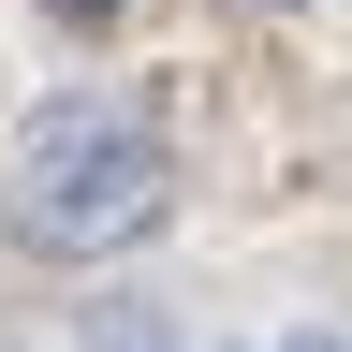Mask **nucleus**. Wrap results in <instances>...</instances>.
<instances>
[{"label": "nucleus", "mask_w": 352, "mask_h": 352, "mask_svg": "<svg viewBox=\"0 0 352 352\" xmlns=\"http://www.w3.org/2000/svg\"><path fill=\"white\" fill-rule=\"evenodd\" d=\"M0 206H15V235L44 264H103V250H147L162 206H176V162L147 118L118 103H44L15 132V176H0Z\"/></svg>", "instance_id": "nucleus-1"}, {"label": "nucleus", "mask_w": 352, "mask_h": 352, "mask_svg": "<svg viewBox=\"0 0 352 352\" xmlns=\"http://www.w3.org/2000/svg\"><path fill=\"white\" fill-rule=\"evenodd\" d=\"M88 352H176V338L147 323V308H118V323H103V338H88Z\"/></svg>", "instance_id": "nucleus-2"}, {"label": "nucleus", "mask_w": 352, "mask_h": 352, "mask_svg": "<svg viewBox=\"0 0 352 352\" xmlns=\"http://www.w3.org/2000/svg\"><path fill=\"white\" fill-rule=\"evenodd\" d=\"M44 15H74V30H103V15H118V0H44Z\"/></svg>", "instance_id": "nucleus-3"}, {"label": "nucleus", "mask_w": 352, "mask_h": 352, "mask_svg": "<svg viewBox=\"0 0 352 352\" xmlns=\"http://www.w3.org/2000/svg\"><path fill=\"white\" fill-rule=\"evenodd\" d=\"M279 352H338V338H323V323H308V338H279Z\"/></svg>", "instance_id": "nucleus-4"}]
</instances>
